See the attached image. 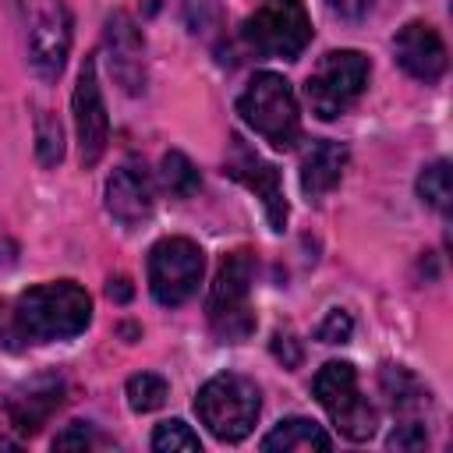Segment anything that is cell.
I'll return each mask as SVG.
<instances>
[{"label": "cell", "mask_w": 453, "mask_h": 453, "mask_svg": "<svg viewBox=\"0 0 453 453\" xmlns=\"http://www.w3.org/2000/svg\"><path fill=\"white\" fill-rule=\"evenodd\" d=\"M35 152L42 166H57L64 159V127L50 110L35 113Z\"/></svg>", "instance_id": "21"}, {"label": "cell", "mask_w": 453, "mask_h": 453, "mask_svg": "<svg viewBox=\"0 0 453 453\" xmlns=\"http://www.w3.org/2000/svg\"><path fill=\"white\" fill-rule=\"evenodd\" d=\"M350 333H354V322H350V315H347L343 308H333V311L319 322V329H315V336H319L322 343H347Z\"/></svg>", "instance_id": "24"}, {"label": "cell", "mask_w": 453, "mask_h": 453, "mask_svg": "<svg viewBox=\"0 0 453 453\" xmlns=\"http://www.w3.org/2000/svg\"><path fill=\"white\" fill-rule=\"evenodd\" d=\"M163 400H166V379L163 375L138 372V375L127 379V403H131V411L149 414V411L163 407Z\"/></svg>", "instance_id": "22"}, {"label": "cell", "mask_w": 453, "mask_h": 453, "mask_svg": "<svg viewBox=\"0 0 453 453\" xmlns=\"http://www.w3.org/2000/svg\"><path fill=\"white\" fill-rule=\"evenodd\" d=\"M64 403V379L57 375H35L28 379L25 386H18L7 400V414L14 421L18 432L25 435H35L50 418L53 411Z\"/></svg>", "instance_id": "14"}, {"label": "cell", "mask_w": 453, "mask_h": 453, "mask_svg": "<svg viewBox=\"0 0 453 453\" xmlns=\"http://www.w3.org/2000/svg\"><path fill=\"white\" fill-rule=\"evenodd\" d=\"M152 202H156V188H152V177L142 163H124L110 173V180H106V212L117 223L138 226L142 219L152 216Z\"/></svg>", "instance_id": "12"}, {"label": "cell", "mask_w": 453, "mask_h": 453, "mask_svg": "<svg viewBox=\"0 0 453 453\" xmlns=\"http://www.w3.org/2000/svg\"><path fill=\"white\" fill-rule=\"evenodd\" d=\"M379 382H382V393L389 396V403H393L396 411H414V407L428 403L425 386H421L407 368H400V365H386L382 375H379Z\"/></svg>", "instance_id": "18"}, {"label": "cell", "mask_w": 453, "mask_h": 453, "mask_svg": "<svg viewBox=\"0 0 453 453\" xmlns=\"http://www.w3.org/2000/svg\"><path fill=\"white\" fill-rule=\"evenodd\" d=\"M326 4H329V11H333V14L350 18V21L365 18V14H368V7H372V0H326Z\"/></svg>", "instance_id": "28"}, {"label": "cell", "mask_w": 453, "mask_h": 453, "mask_svg": "<svg viewBox=\"0 0 453 453\" xmlns=\"http://www.w3.org/2000/svg\"><path fill=\"white\" fill-rule=\"evenodd\" d=\"M152 449L159 453H177V449H202V439L191 432V425H184L180 418H170L163 425H156L152 432Z\"/></svg>", "instance_id": "23"}, {"label": "cell", "mask_w": 453, "mask_h": 453, "mask_svg": "<svg viewBox=\"0 0 453 453\" xmlns=\"http://www.w3.org/2000/svg\"><path fill=\"white\" fill-rule=\"evenodd\" d=\"M96 428L88 421H71L57 439H53V449H88L96 442Z\"/></svg>", "instance_id": "25"}, {"label": "cell", "mask_w": 453, "mask_h": 453, "mask_svg": "<svg viewBox=\"0 0 453 453\" xmlns=\"http://www.w3.org/2000/svg\"><path fill=\"white\" fill-rule=\"evenodd\" d=\"M205 255L188 237H163L149 251V290L163 308L184 304L202 283Z\"/></svg>", "instance_id": "9"}, {"label": "cell", "mask_w": 453, "mask_h": 453, "mask_svg": "<svg viewBox=\"0 0 453 453\" xmlns=\"http://www.w3.org/2000/svg\"><path fill=\"white\" fill-rule=\"evenodd\" d=\"M418 195L425 205L439 209V212H449V198H453V177H449V163L446 159H435L428 163L421 173H418Z\"/></svg>", "instance_id": "19"}, {"label": "cell", "mask_w": 453, "mask_h": 453, "mask_svg": "<svg viewBox=\"0 0 453 453\" xmlns=\"http://www.w3.org/2000/svg\"><path fill=\"white\" fill-rule=\"evenodd\" d=\"M159 177H163V188L173 195V198H188L198 191V170L191 166V159L184 152H166L163 163H159Z\"/></svg>", "instance_id": "20"}, {"label": "cell", "mask_w": 453, "mask_h": 453, "mask_svg": "<svg viewBox=\"0 0 453 453\" xmlns=\"http://www.w3.org/2000/svg\"><path fill=\"white\" fill-rule=\"evenodd\" d=\"M333 439L322 432V425H315L311 418H283L265 439L262 449H283V453H311V449H329Z\"/></svg>", "instance_id": "17"}, {"label": "cell", "mask_w": 453, "mask_h": 453, "mask_svg": "<svg viewBox=\"0 0 453 453\" xmlns=\"http://www.w3.org/2000/svg\"><path fill=\"white\" fill-rule=\"evenodd\" d=\"M237 113L241 120L262 134L273 149H294L297 134H301V110H297V96L290 88V81L283 74L273 71H258L248 88L237 99Z\"/></svg>", "instance_id": "2"}, {"label": "cell", "mask_w": 453, "mask_h": 453, "mask_svg": "<svg viewBox=\"0 0 453 453\" xmlns=\"http://www.w3.org/2000/svg\"><path fill=\"white\" fill-rule=\"evenodd\" d=\"M106 290H110V297H117V301H127V297H131V287H127V280H124V276L110 280V287H106Z\"/></svg>", "instance_id": "30"}, {"label": "cell", "mask_w": 453, "mask_h": 453, "mask_svg": "<svg viewBox=\"0 0 453 453\" xmlns=\"http://www.w3.org/2000/svg\"><path fill=\"white\" fill-rule=\"evenodd\" d=\"M273 357L283 361V368L301 365V343L294 340L290 329H276V333H273Z\"/></svg>", "instance_id": "27"}, {"label": "cell", "mask_w": 453, "mask_h": 453, "mask_svg": "<svg viewBox=\"0 0 453 453\" xmlns=\"http://www.w3.org/2000/svg\"><path fill=\"white\" fill-rule=\"evenodd\" d=\"M251 280H255V258L251 251H234L223 258L205 311H209V326L223 343H241L251 336L255 329V311L248 304L251 294Z\"/></svg>", "instance_id": "5"}, {"label": "cell", "mask_w": 453, "mask_h": 453, "mask_svg": "<svg viewBox=\"0 0 453 453\" xmlns=\"http://www.w3.org/2000/svg\"><path fill=\"white\" fill-rule=\"evenodd\" d=\"M311 393L322 403V411L333 418V425L347 435V439H368L375 432V411L372 403L361 396L357 389V372L350 361H326L315 379H311Z\"/></svg>", "instance_id": "8"}, {"label": "cell", "mask_w": 453, "mask_h": 453, "mask_svg": "<svg viewBox=\"0 0 453 453\" xmlns=\"http://www.w3.org/2000/svg\"><path fill=\"white\" fill-rule=\"evenodd\" d=\"M74 127H78V149H81V163L96 166L106 152L110 142V117H106V103L99 92V74H96V60L88 57L78 71V85H74Z\"/></svg>", "instance_id": "10"}, {"label": "cell", "mask_w": 453, "mask_h": 453, "mask_svg": "<svg viewBox=\"0 0 453 453\" xmlns=\"http://www.w3.org/2000/svg\"><path fill=\"white\" fill-rule=\"evenodd\" d=\"M14 255H18V244L0 230V265H11V262H14Z\"/></svg>", "instance_id": "29"}, {"label": "cell", "mask_w": 453, "mask_h": 453, "mask_svg": "<svg viewBox=\"0 0 453 453\" xmlns=\"http://www.w3.org/2000/svg\"><path fill=\"white\" fill-rule=\"evenodd\" d=\"M425 442H428V435H425V425H421V421H403V425H396V428L389 432V439H386L389 449H421Z\"/></svg>", "instance_id": "26"}, {"label": "cell", "mask_w": 453, "mask_h": 453, "mask_svg": "<svg viewBox=\"0 0 453 453\" xmlns=\"http://www.w3.org/2000/svg\"><path fill=\"white\" fill-rule=\"evenodd\" d=\"M368 57L357 50H333L326 53L315 71L308 74L304 96L319 120H336L343 110L357 103V96L368 85Z\"/></svg>", "instance_id": "6"}, {"label": "cell", "mask_w": 453, "mask_h": 453, "mask_svg": "<svg viewBox=\"0 0 453 453\" xmlns=\"http://www.w3.org/2000/svg\"><path fill=\"white\" fill-rule=\"evenodd\" d=\"M241 35L248 50L262 57L294 60L311 39V18L304 11V0H262L255 14L244 18Z\"/></svg>", "instance_id": "7"}, {"label": "cell", "mask_w": 453, "mask_h": 453, "mask_svg": "<svg viewBox=\"0 0 453 453\" xmlns=\"http://www.w3.org/2000/svg\"><path fill=\"white\" fill-rule=\"evenodd\" d=\"M11 7L18 18L25 60L39 78L53 81L64 71L71 50V14L64 0H11Z\"/></svg>", "instance_id": "3"}, {"label": "cell", "mask_w": 453, "mask_h": 453, "mask_svg": "<svg viewBox=\"0 0 453 453\" xmlns=\"http://www.w3.org/2000/svg\"><path fill=\"white\" fill-rule=\"evenodd\" d=\"M0 449H18V439H11V435H0Z\"/></svg>", "instance_id": "31"}, {"label": "cell", "mask_w": 453, "mask_h": 453, "mask_svg": "<svg viewBox=\"0 0 453 453\" xmlns=\"http://www.w3.org/2000/svg\"><path fill=\"white\" fill-rule=\"evenodd\" d=\"M226 173H230L234 180H241L244 188H251V191L262 198L273 230H283V226H287V198H283V188H280V170H276L273 163H265L255 149H248L237 134L230 138Z\"/></svg>", "instance_id": "11"}, {"label": "cell", "mask_w": 453, "mask_h": 453, "mask_svg": "<svg viewBox=\"0 0 453 453\" xmlns=\"http://www.w3.org/2000/svg\"><path fill=\"white\" fill-rule=\"evenodd\" d=\"M92 322V297L74 280H57L25 290L14 301L11 329L28 343L71 340Z\"/></svg>", "instance_id": "1"}, {"label": "cell", "mask_w": 453, "mask_h": 453, "mask_svg": "<svg viewBox=\"0 0 453 453\" xmlns=\"http://www.w3.org/2000/svg\"><path fill=\"white\" fill-rule=\"evenodd\" d=\"M195 411L202 418V425L219 439V442H241L255 421H258V411H262V400H258V386L237 372H223V375H212L198 396H195Z\"/></svg>", "instance_id": "4"}, {"label": "cell", "mask_w": 453, "mask_h": 453, "mask_svg": "<svg viewBox=\"0 0 453 453\" xmlns=\"http://www.w3.org/2000/svg\"><path fill=\"white\" fill-rule=\"evenodd\" d=\"M343 170H347V145L322 138L301 159V191L311 202H319V198H326L340 184Z\"/></svg>", "instance_id": "16"}, {"label": "cell", "mask_w": 453, "mask_h": 453, "mask_svg": "<svg viewBox=\"0 0 453 453\" xmlns=\"http://www.w3.org/2000/svg\"><path fill=\"white\" fill-rule=\"evenodd\" d=\"M393 53H396V64L418 81H439L446 71V46L439 32L425 21H407L393 35Z\"/></svg>", "instance_id": "13"}, {"label": "cell", "mask_w": 453, "mask_h": 453, "mask_svg": "<svg viewBox=\"0 0 453 453\" xmlns=\"http://www.w3.org/2000/svg\"><path fill=\"white\" fill-rule=\"evenodd\" d=\"M106 46H110V64L113 74L120 78V85L127 92H142L145 88V67H142V35L134 28V21L124 11H113L106 18Z\"/></svg>", "instance_id": "15"}]
</instances>
